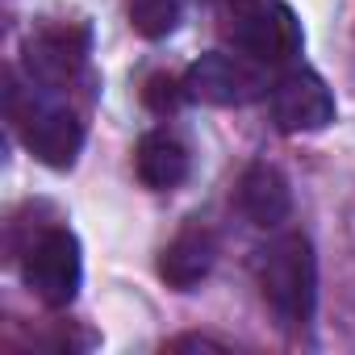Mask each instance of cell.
<instances>
[{
    "label": "cell",
    "instance_id": "cell-3",
    "mask_svg": "<svg viewBox=\"0 0 355 355\" xmlns=\"http://www.w3.org/2000/svg\"><path fill=\"white\" fill-rule=\"evenodd\" d=\"M21 276H26L30 293L42 305L67 309L80 297V288H84V251H80V239L67 226H46L21 251Z\"/></svg>",
    "mask_w": 355,
    "mask_h": 355
},
{
    "label": "cell",
    "instance_id": "cell-7",
    "mask_svg": "<svg viewBox=\"0 0 355 355\" xmlns=\"http://www.w3.org/2000/svg\"><path fill=\"white\" fill-rule=\"evenodd\" d=\"M184 88H189V101L218 105V109H239V105H251L263 92V80L255 76L247 55L209 51L184 71Z\"/></svg>",
    "mask_w": 355,
    "mask_h": 355
},
{
    "label": "cell",
    "instance_id": "cell-11",
    "mask_svg": "<svg viewBox=\"0 0 355 355\" xmlns=\"http://www.w3.org/2000/svg\"><path fill=\"white\" fill-rule=\"evenodd\" d=\"M184 21V0H130V26L138 38H171Z\"/></svg>",
    "mask_w": 355,
    "mask_h": 355
},
{
    "label": "cell",
    "instance_id": "cell-6",
    "mask_svg": "<svg viewBox=\"0 0 355 355\" xmlns=\"http://www.w3.org/2000/svg\"><path fill=\"white\" fill-rule=\"evenodd\" d=\"M92 55V30L84 21H51L26 38L21 63L30 84H71Z\"/></svg>",
    "mask_w": 355,
    "mask_h": 355
},
{
    "label": "cell",
    "instance_id": "cell-1",
    "mask_svg": "<svg viewBox=\"0 0 355 355\" xmlns=\"http://www.w3.org/2000/svg\"><path fill=\"white\" fill-rule=\"evenodd\" d=\"M259 297L284 330H305L318 309V255L309 234L288 230L272 239L255 259Z\"/></svg>",
    "mask_w": 355,
    "mask_h": 355
},
{
    "label": "cell",
    "instance_id": "cell-2",
    "mask_svg": "<svg viewBox=\"0 0 355 355\" xmlns=\"http://www.w3.org/2000/svg\"><path fill=\"white\" fill-rule=\"evenodd\" d=\"M226 38L234 42L239 55H247L251 63H268V67L293 63L305 46L301 21L284 0H243V5H234Z\"/></svg>",
    "mask_w": 355,
    "mask_h": 355
},
{
    "label": "cell",
    "instance_id": "cell-9",
    "mask_svg": "<svg viewBox=\"0 0 355 355\" xmlns=\"http://www.w3.org/2000/svg\"><path fill=\"white\" fill-rule=\"evenodd\" d=\"M214 263H218V239H214V230H205V226L180 230V234H175V239L159 251V276H163V284L175 288V293H193V288L214 272Z\"/></svg>",
    "mask_w": 355,
    "mask_h": 355
},
{
    "label": "cell",
    "instance_id": "cell-5",
    "mask_svg": "<svg viewBox=\"0 0 355 355\" xmlns=\"http://www.w3.org/2000/svg\"><path fill=\"white\" fill-rule=\"evenodd\" d=\"M268 105H272V121H276L280 134H318L338 113L334 92L309 67H288L268 88Z\"/></svg>",
    "mask_w": 355,
    "mask_h": 355
},
{
    "label": "cell",
    "instance_id": "cell-12",
    "mask_svg": "<svg viewBox=\"0 0 355 355\" xmlns=\"http://www.w3.org/2000/svg\"><path fill=\"white\" fill-rule=\"evenodd\" d=\"M184 101H189L184 80H175V76H167V71H155V76H146V80H142V105H146L155 117H171V113H180V109H184Z\"/></svg>",
    "mask_w": 355,
    "mask_h": 355
},
{
    "label": "cell",
    "instance_id": "cell-13",
    "mask_svg": "<svg viewBox=\"0 0 355 355\" xmlns=\"http://www.w3.org/2000/svg\"><path fill=\"white\" fill-rule=\"evenodd\" d=\"M167 351H226L222 338H205V334H180V338H171Z\"/></svg>",
    "mask_w": 355,
    "mask_h": 355
},
{
    "label": "cell",
    "instance_id": "cell-4",
    "mask_svg": "<svg viewBox=\"0 0 355 355\" xmlns=\"http://www.w3.org/2000/svg\"><path fill=\"white\" fill-rule=\"evenodd\" d=\"M9 117L17 121V134H21V146L46 163L51 171H71L80 150H84V121L67 109V105H55V101H30L21 105L17 88H9Z\"/></svg>",
    "mask_w": 355,
    "mask_h": 355
},
{
    "label": "cell",
    "instance_id": "cell-10",
    "mask_svg": "<svg viewBox=\"0 0 355 355\" xmlns=\"http://www.w3.org/2000/svg\"><path fill=\"white\" fill-rule=\"evenodd\" d=\"M134 171H138V180L155 193H171V189H180L189 180V171H193V155L189 146L167 134V130H150L138 138L134 146Z\"/></svg>",
    "mask_w": 355,
    "mask_h": 355
},
{
    "label": "cell",
    "instance_id": "cell-8",
    "mask_svg": "<svg viewBox=\"0 0 355 355\" xmlns=\"http://www.w3.org/2000/svg\"><path fill=\"white\" fill-rule=\"evenodd\" d=\"M234 205H239V214H243L251 226L276 230V226H284L288 214H293V184H288V175H284L276 163L255 159V163L243 167L239 184H234Z\"/></svg>",
    "mask_w": 355,
    "mask_h": 355
}]
</instances>
